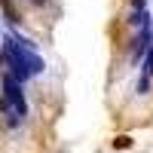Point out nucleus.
<instances>
[{
  "label": "nucleus",
  "instance_id": "f257e3e1",
  "mask_svg": "<svg viewBox=\"0 0 153 153\" xmlns=\"http://www.w3.org/2000/svg\"><path fill=\"white\" fill-rule=\"evenodd\" d=\"M3 55H6V65H9V76L19 83L43 71V58L37 55L34 43H28L25 37L12 34V31L3 37Z\"/></svg>",
  "mask_w": 153,
  "mask_h": 153
},
{
  "label": "nucleus",
  "instance_id": "f03ea898",
  "mask_svg": "<svg viewBox=\"0 0 153 153\" xmlns=\"http://www.w3.org/2000/svg\"><path fill=\"white\" fill-rule=\"evenodd\" d=\"M0 117L9 129H19L28 117V104H25V95H22V86L19 80H12L6 74L3 76V95H0Z\"/></svg>",
  "mask_w": 153,
  "mask_h": 153
},
{
  "label": "nucleus",
  "instance_id": "7ed1b4c3",
  "mask_svg": "<svg viewBox=\"0 0 153 153\" xmlns=\"http://www.w3.org/2000/svg\"><path fill=\"white\" fill-rule=\"evenodd\" d=\"M153 74V43H150V55H147V65H144V76H141V89H147V80Z\"/></svg>",
  "mask_w": 153,
  "mask_h": 153
}]
</instances>
